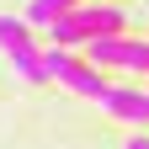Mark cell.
<instances>
[{
  "instance_id": "cell-1",
  "label": "cell",
  "mask_w": 149,
  "mask_h": 149,
  "mask_svg": "<svg viewBox=\"0 0 149 149\" xmlns=\"http://www.w3.org/2000/svg\"><path fill=\"white\" fill-rule=\"evenodd\" d=\"M53 32V48H91V43H96V37H117L123 32V11H112V6H74L69 16H59V22H53L48 27Z\"/></svg>"
},
{
  "instance_id": "cell-2",
  "label": "cell",
  "mask_w": 149,
  "mask_h": 149,
  "mask_svg": "<svg viewBox=\"0 0 149 149\" xmlns=\"http://www.w3.org/2000/svg\"><path fill=\"white\" fill-rule=\"evenodd\" d=\"M43 74L48 80H59V85H69L74 96H107V80H101V69L96 64H85V59H74L69 48H48L43 53Z\"/></svg>"
},
{
  "instance_id": "cell-3",
  "label": "cell",
  "mask_w": 149,
  "mask_h": 149,
  "mask_svg": "<svg viewBox=\"0 0 149 149\" xmlns=\"http://www.w3.org/2000/svg\"><path fill=\"white\" fill-rule=\"evenodd\" d=\"M0 53L22 69V80H32V85L48 80L43 74V53H37V43H32V27L22 22V16H0Z\"/></svg>"
},
{
  "instance_id": "cell-4",
  "label": "cell",
  "mask_w": 149,
  "mask_h": 149,
  "mask_svg": "<svg viewBox=\"0 0 149 149\" xmlns=\"http://www.w3.org/2000/svg\"><path fill=\"white\" fill-rule=\"evenodd\" d=\"M91 64L96 69H144L149 74V43H133V37H96V43H91Z\"/></svg>"
},
{
  "instance_id": "cell-5",
  "label": "cell",
  "mask_w": 149,
  "mask_h": 149,
  "mask_svg": "<svg viewBox=\"0 0 149 149\" xmlns=\"http://www.w3.org/2000/svg\"><path fill=\"white\" fill-rule=\"evenodd\" d=\"M101 107H107L117 123H149V91H133V85H107Z\"/></svg>"
},
{
  "instance_id": "cell-6",
  "label": "cell",
  "mask_w": 149,
  "mask_h": 149,
  "mask_svg": "<svg viewBox=\"0 0 149 149\" xmlns=\"http://www.w3.org/2000/svg\"><path fill=\"white\" fill-rule=\"evenodd\" d=\"M74 6H85V0H27V27H53L59 16H69Z\"/></svg>"
},
{
  "instance_id": "cell-7",
  "label": "cell",
  "mask_w": 149,
  "mask_h": 149,
  "mask_svg": "<svg viewBox=\"0 0 149 149\" xmlns=\"http://www.w3.org/2000/svg\"><path fill=\"white\" fill-rule=\"evenodd\" d=\"M128 149H149V139H144V133H133V139H128Z\"/></svg>"
}]
</instances>
